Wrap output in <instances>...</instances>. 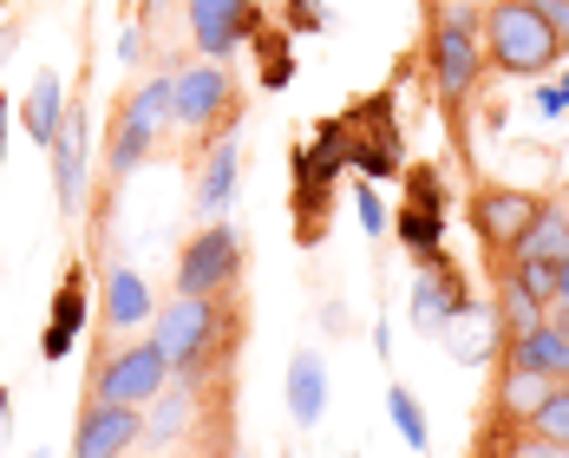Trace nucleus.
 <instances>
[{
	"label": "nucleus",
	"instance_id": "26",
	"mask_svg": "<svg viewBox=\"0 0 569 458\" xmlns=\"http://www.w3.org/2000/svg\"><path fill=\"white\" fill-rule=\"evenodd\" d=\"M387 419H393V432L412 446V452H426V412H419V400H412L406 387H393V394H387Z\"/></svg>",
	"mask_w": 569,
	"mask_h": 458
},
{
	"label": "nucleus",
	"instance_id": "16",
	"mask_svg": "<svg viewBox=\"0 0 569 458\" xmlns=\"http://www.w3.org/2000/svg\"><path fill=\"white\" fill-rule=\"evenodd\" d=\"M158 315V301H151V288L138 269H106V328H138V321H151Z\"/></svg>",
	"mask_w": 569,
	"mask_h": 458
},
{
	"label": "nucleus",
	"instance_id": "4",
	"mask_svg": "<svg viewBox=\"0 0 569 458\" xmlns=\"http://www.w3.org/2000/svg\"><path fill=\"white\" fill-rule=\"evenodd\" d=\"M171 86L177 79H144L124 106H118L112 131H106V177H131L151 151H158V131H164V118H171Z\"/></svg>",
	"mask_w": 569,
	"mask_h": 458
},
{
	"label": "nucleus",
	"instance_id": "29",
	"mask_svg": "<svg viewBox=\"0 0 569 458\" xmlns=\"http://www.w3.org/2000/svg\"><path fill=\"white\" fill-rule=\"evenodd\" d=\"M353 210H360V229H367V236H380V229L393 223V217H387V203H380V190H367V183H360Z\"/></svg>",
	"mask_w": 569,
	"mask_h": 458
},
{
	"label": "nucleus",
	"instance_id": "24",
	"mask_svg": "<svg viewBox=\"0 0 569 458\" xmlns=\"http://www.w3.org/2000/svg\"><path fill=\"white\" fill-rule=\"evenodd\" d=\"M523 432H543V439H563L569 446V380H557L543 400L523 412Z\"/></svg>",
	"mask_w": 569,
	"mask_h": 458
},
{
	"label": "nucleus",
	"instance_id": "20",
	"mask_svg": "<svg viewBox=\"0 0 569 458\" xmlns=\"http://www.w3.org/2000/svg\"><path fill=\"white\" fill-rule=\"evenodd\" d=\"M229 197H236V145H217L210 151V165H203V177H197V210H203V223H217L229 210Z\"/></svg>",
	"mask_w": 569,
	"mask_h": 458
},
{
	"label": "nucleus",
	"instance_id": "15",
	"mask_svg": "<svg viewBox=\"0 0 569 458\" xmlns=\"http://www.w3.org/2000/svg\"><path fill=\"white\" fill-rule=\"evenodd\" d=\"M563 256H569V203H543L530 217V229L517 236L511 262H563Z\"/></svg>",
	"mask_w": 569,
	"mask_h": 458
},
{
	"label": "nucleus",
	"instance_id": "10",
	"mask_svg": "<svg viewBox=\"0 0 569 458\" xmlns=\"http://www.w3.org/2000/svg\"><path fill=\"white\" fill-rule=\"evenodd\" d=\"M256 0H190V40L203 59H229L256 33Z\"/></svg>",
	"mask_w": 569,
	"mask_h": 458
},
{
	"label": "nucleus",
	"instance_id": "32",
	"mask_svg": "<svg viewBox=\"0 0 569 458\" xmlns=\"http://www.w3.org/2000/svg\"><path fill=\"white\" fill-rule=\"evenodd\" d=\"M537 112H543V118L569 112V72H563V79H557V86H543V92H537Z\"/></svg>",
	"mask_w": 569,
	"mask_h": 458
},
{
	"label": "nucleus",
	"instance_id": "23",
	"mask_svg": "<svg viewBox=\"0 0 569 458\" xmlns=\"http://www.w3.org/2000/svg\"><path fill=\"white\" fill-rule=\"evenodd\" d=\"M550 387H557V380H543V374H523V367H511V360H505V380H498V406H505L511 419H523V412L543 400Z\"/></svg>",
	"mask_w": 569,
	"mask_h": 458
},
{
	"label": "nucleus",
	"instance_id": "5",
	"mask_svg": "<svg viewBox=\"0 0 569 458\" xmlns=\"http://www.w3.org/2000/svg\"><path fill=\"white\" fill-rule=\"evenodd\" d=\"M242 112V99H236V79L223 72V59H197L190 72H177L171 86V118L183 131H203V138H223L229 125Z\"/></svg>",
	"mask_w": 569,
	"mask_h": 458
},
{
	"label": "nucleus",
	"instance_id": "28",
	"mask_svg": "<svg viewBox=\"0 0 569 458\" xmlns=\"http://www.w3.org/2000/svg\"><path fill=\"white\" fill-rule=\"evenodd\" d=\"M511 458H569V446H563V439H543V432H523V426H517Z\"/></svg>",
	"mask_w": 569,
	"mask_h": 458
},
{
	"label": "nucleus",
	"instance_id": "35",
	"mask_svg": "<svg viewBox=\"0 0 569 458\" xmlns=\"http://www.w3.org/2000/svg\"><path fill=\"white\" fill-rule=\"evenodd\" d=\"M0 432H7V387H0Z\"/></svg>",
	"mask_w": 569,
	"mask_h": 458
},
{
	"label": "nucleus",
	"instance_id": "31",
	"mask_svg": "<svg viewBox=\"0 0 569 458\" xmlns=\"http://www.w3.org/2000/svg\"><path fill=\"white\" fill-rule=\"evenodd\" d=\"M530 7H537V13L550 20V33H557V40L569 47V0H530Z\"/></svg>",
	"mask_w": 569,
	"mask_h": 458
},
{
	"label": "nucleus",
	"instance_id": "13",
	"mask_svg": "<svg viewBox=\"0 0 569 458\" xmlns=\"http://www.w3.org/2000/svg\"><path fill=\"white\" fill-rule=\"evenodd\" d=\"M79 328H86V262L66 269L59 301H53V315H47V335H40V354H47V360H66L72 341H79Z\"/></svg>",
	"mask_w": 569,
	"mask_h": 458
},
{
	"label": "nucleus",
	"instance_id": "1",
	"mask_svg": "<svg viewBox=\"0 0 569 458\" xmlns=\"http://www.w3.org/2000/svg\"><path fill=\"white\" fill-rule=\"evenodd\" d=\"M236 335H242V321L229 315V295H171L158 308V335L151 341L164 347L171 380H197L203 387V374L236 354Z\"/></svg>",
	"mask_w": 569,
	"mask_h": 458
},
{
	"label": "nucleus",
	"instance_id": "33",
	"mask_svg": "<svg viewBox=\"0 0 569 458\" xmlns=\"http://www.w3.org/2000/svg\"><path fill=\"white\" fill-rule=\"evenodd\" d=\"M557 301H569V256L557 262Z\"/></svg>",
	"mask_w": 569,
	"mask_h": 458
},
{
	"label": "nucleus",
	"instance_id": "11",
	"mask_svg": "<svg viewBox=\"0 0 569 458\" xmlns=\"http://www.w3.org/2000/svg\"><path fill=\"white\" fill-rule=\"evenodd\" d=\"M86 151H92V112L86 106H66V125L53 138V190H59V210H79V190H86Z\"/></svg>",
	"mask_w": 569,
	"mask_h": 458
},
{
	"label": "nucleus",
	"instance_id": "21",
	"mask_svg": "<svg viewBox=\"0 0 569 458\" xmlns=\"http://www.w3.org/2000/svg\"><path fill=\"white\" fill-rule=\"evenodd\" d=\"M197 412V380H183V387H164L158 400H151V419H144V439L151 446H171L177 432H183V419Z\"/></svg>",
	"mask_w": 569,
	"mask_h": 458
},
{
	"label": "nucleus",
	"instance_id": "9",
	"mask_svg": "<svg viewBox=\"0 0 569 458\" xmlns=\"http://www.w3.org/2000/svg\"><path fill=\"white\" fill-rule=\"evenodd\" d=\"M131 446H144V412L138 406L92 400L72 426V458H124Z\"/></svg>",
	"mask_w": 569,
	"mask_h": 458
},
{
	"label": "nucleus",
	"instance_id": "2",
	"mask_svg": "<svg viewBox=\"0 0 569 458\" xmlns=\"http://www.w3.org/2000/svg\"><path fill=\"white\" fill-rule=\"evenodd\" d=\"M478 33H485V66L505 72V79H543L569 53L530 0H485L478 7Z\"/></svg>",
	"mask_w": 569,
	"mask_h": 458
},
{
	"label": "nucleus",
	"instance_id": "14",
	"mask_svg": "<svg viewBox=\"0 0 569 458\" xmlns=\"http://www.w3.org/2000/svg\"><path fill=\"white\" fill-rule=\"evenodd\" d=\"M511 367L543 374V380H569V341L550 328V321H537V328L511 335Z\"/></svg>",
	"mask_w": 569,
	"mask_h": 458
},
{
	"label": "nucleus",
	"instance_id": "22",
	"mask_svg": "<svg viewBox=\"0 0 569 458\" xmlns=\"http://www.w3.org/2000/svg\"><path fill=\"white\" fill-rule=\"evenodd\" d=\"M256 59H262V92H282L288 79H295V53H288V27H269V20H256Z\"/></svg>",
	"mask_w": 569,
	"mask_h": 458
},
{
	"label": "nucleus",
	"instance_id": "27",
	"mask_svg": "<svg viewBox=\"0 0 569 458\" xmlns=\"http://www.w3.org/2000/svg\"><path fill=\"white\" fill-rule=\"evenodd\" d=\"M511 276H517L523 288H530V295H537L543 308L557 301V262H511Z\"/></svg>",
	"mask_w": 569,
	"mask_h": 458
},
{
	"label": "nucleus",
	"instance_id": "19",
	"mask_svg": "<svg viewBox=\"0 0 569 458\" xmlns=\"http://www.w3.org/2000/svg\"><path fill=\"white\" fill-rule=\"evenodd\" d=\"M288 412L301 426H315L328 412V367H321V354H295L288 360Z\"/></svg>",
	"mask_w": 569,
	"mask_h": 458
},
{
	"label": "nucleus",
	"instance_id": "25",
	"mask_svg": "<svg viewBox=\"0 0 569 458\" xmlns=\"http://www.w3.org/2000/svg\"><path fill=\"white\" fill-rule=\"evenodd\" d=\"M498 301H505V328H511V335H523V328H537V321H543V301L517 282V276H505Z\"/></svg>",
	"mask_w": 569,
	"mask_h": 458
},
{
	"label": "nucleus",
	"instance_id": "18",
	"mask_svg": "<svg viewBox=\"0 0 569 458\" xmlns=\"http://www.w3.org/2000/svg\"><path fill=\"white\" fill-rule=\"evenodd\" d=\"M20 118H27V138H33L40 151H53L59 125H66V86H59V72H40V79H33V92H27Z\"/></svg>",
	"mask_w": 569,
	"mask_h": 458
},
{
	"label": "nucleus",
	"instance_id": "12",
	"mask_svg": "<svg viewBox=\"0 0 569 458\" xmlns=\"http://www.w3.org/2000/svg\"><path fill=\"white\" fill-rule=\"evenodd\" d=\"M465 308H471V288H465L452 256L432 262V269H419V282H412V321H419V328H446Z\"/></svg>",
	"mask_w": 569,
	"mask_h": 458
},
{
	"label": "nucleus",
	"instance_id": "34",
	"mask_svg": "<svg viewBox=\"0 0 569 458\" xmlns=\"http://www.w3.org/2000/svg\"><path fill=\"white\" fill-rule=\"evenodd\" d=\"M0 151H7V99H0Z\"/></svg>",
	"mask_w": 569,
	"mask_h": 458
},
{
	"label": "nucleus",
	"instance_id": "17",
	"mask_svg": "<svg viewBox=\"0 0 569 458\" xmlns=\"http://www.w3.org/2000/svg\"><path fill=\"white\" fill-rule=\"evenodd\" d=\"M399 242H406V256L419 262V269H432V262H446V210H419V203H406L393 217Z\"/></svg>",
	"mask_w": 569,
	"mask_h": 458
},
{
	"label": "nucleus",
	"instance_id": "3",
	"mask_svg": "<svg viewBox=\"0 0 569 458\" xmlns=\"http://www.w3.org/2000/svg\"><path fill=\"white\" fill-rule=\"evenodd\" d=\"M485 33H478V7H452L432 20V79H439V106L465 118V106L485 86Z\"/></svg>",
	"mask_w": 569,
	"mask_h": 458
},
{
	"label": "nucleus",
	"instance_id": "8",
	"mask_svg": "<svg viewBox=\"0 0 569 458\" xmlns=\"http://www.w3.org/2000/svg\"><path fill=\"white\" fill-rule=\"evenodd\" d=\"M465 210H471V229H478V242L491 256H511L517 236L530 229V217L543 210V197L537 190H517V183H478Z\"/></svg>",
	"mask_w": 569,
	"mask_h": 458
},
{
	"label": "nucleus",
	"instance_id": "30",
	"mask_svg": "<svg viewBox=\"0 0 569 458\" xmlns=\"http://www.w3.org/2000/svg\"><path fill=\"white\" fill-rule=\"evenodd\" d=\"M288 27L295 33H321L328 27V7L321 0H288Z\"/></svg>",
	"mask_w": 569,
	"mask_h": 458
},
{
	"label": "nucleus",
	"instance_id": "6",
	"mask_svg": "<svg viewBox=\"0 0 569 458\" xmlns=\"http://www.w3.org/2000/svg\"><path fill=\"white\" fill-rule=\"evenodd\" d=\"M236 282H242V236L217 217V223H203L183 242V256H177V295H229Z\"/></svg>",
	"mask_w": 569,
	"mask_h": 458
},
{
	"label": "nucleus",
	"instance_id": "36",
	"mask_svg": "<svg viewBox=\"0 0 569 458\" xmlns=\"http://www.w3.org/2000/svg\"><path fill=\"white\" fill-rule=\"evenodd\" d=\"M458 7H485V0H458Z\"/></svg>",
	"mask_w": 569,
	"mask_h": 458
},
{
	"label": "nucleus",
	"instance_id": "7",
	"mask_svg": "<svg viewBox=\"0 0 569 458\" xmlns=\"http://www.w3.org/2000/svg\"><path fill=\"white\" fill-rule=\"evenodd\" d=\"M164 387H171V360H164V347H158V341H131V347H118L112 360L99 367L92 400L144 406V400H158Z\"/></svg>",
	"mask_w": 569,
	"mask_h": 458
}]
</instances>
